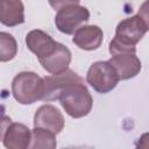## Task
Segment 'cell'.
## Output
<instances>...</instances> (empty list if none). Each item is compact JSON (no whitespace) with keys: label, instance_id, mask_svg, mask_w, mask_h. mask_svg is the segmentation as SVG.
<instances>
[{"label":"cell","instance_id":"obj_1","mask_svg":"<svg viewBox=\"0 0 149 149\" xmlns=\"http://www.w3.org/2000/svg\"><path fill=\"white\" fill-rule=\"evenodd\" d=\"M57 9L55 16V24L57 29L66 35L74 34L83 23L90 19V12L85 6H81L79 1H61L50 2Z\"/></svg>","mask_w":149,"mask_h":149},{"label":"cell","instance_id":"obj_2","mask_svg":"<svg viewBox=\"0 0 149 149\" xmlns=\"http://www.w3.org/2000/svg\"><path fill=\"white\" fill-rule=\"evenodd\" d=\"M12 93L22 105H30L43 97V78L31 71L17 73L12 81Z\"/></svg>","mask_w":149,"mask_h":149},{"label":"cell","instance_id":"obj_3","mask_svg":"<svg viewBox=\"0 0 149 149\" xmlns=\"http://www.w3.org/2000/svg\"><path fill=\"white\" fill-rule=\"evenodd\" d=\"M61 105L71 118L79 119L87 115L93 105V99L84 81L68 87L59 98Z\"/></svg>","mask_w":149,"mask_h":149},{"label":"cell","instance_id":"obj_4","mask_svg":"<svg viewBox=\"0 0 149 149\" xmlns=\"http://www.w3.org/2000/svg\"><path fill=\"white\" fill-rule=\"evenodd\" d=\"M119 77L114 68L107 61H98L93 63L86 74V81L98 93H108L115 88L119 83Z\"/></svg>","mask_w":149,"mask_h":149},{"label":"cell","instance_id":"obj_5","mask_svg":"<svg viewBox=\"0 0 149 149\" xmlns=\"http://www.w3.org/2000/svg\"><path fill=\"white\" fill-rule=\"evenodd\" d=\"M84 81L74 71L68 70L61 74H51L43 78V101L59 100L62 93L73 84Z\"/></svg>","mask_w":149,"mask_h":149},{"label":"cell","instance_id":"obj_6","mask_svg":"<svg viewBox=\"0 0 149 149\" xmlns=\"http://www.w3.org/2000/svg\"><path fill=\"white\" fill-rule=\"evenodd\" d=\"M147 33V27L139 15L127 17L119 22L115 29V38L123 44L135 47Z\"/></svg>","mask_w":149,"mask_h":149},{"label":"cell","instance_id":"obj_7","mask_svg":"<svg viewBox=\"0 0 149 149\" xmlns=\"http://www.w3.org/2000/svg\"><path fill=\"white\" fill-rule=\"evenodd\" d=\"M31 140V130L23 123L9 122L3 125L2 143L7 149H27Z\"/></svg>","mask_w":149,"mask_h":149},{"label":"cell","instance_id":"obj_8","mask_svg":"<svg viewBox=\"0 0 149 149\" xmlns=\"http://www.w3.org/2000/svg\"><path fill=\"white\" fill-rule=\"evenodd\" d=\"M34 127L44 128L58 134L64 128V118L59 109L52 105H42L34 115Z\"/></svg>","mask_w":149,"mask_h":149},{"label":"cell","instance_id":"obj_9","mask_svg":"<svg viewBox=\"0 0 149 149\" xmlns=\"http://www.w3.org/2000/svg\"><path fill=\"white\" fill-rule=\"evenodd\" d=\"M27 48L37 56L38 61L50 56L58 47V42H56L50 35L40 29H34L29 31L26 36Z\"/></svg>","mask_w":149,"mask_h":149},{"label":"cell","instance_id":"obj_10","mask_svg":"<svg viewBox=\"0 0 149 149\" xmlns=\"http://www.w3.org/2000/svg\"><path fill=\"white\" fill-rule=\"evenodd\" d=\"M109 64L114 68L120 80H127L137 76L141 71L142 64L136 54H119L112 56L108 61Z\"/></svg>","mask_w":149,"mask_h":149},{"label":"cell","instance_id":"obj_11","mask_svg":"<svg viewBox=\"0 0 149 149\" xmlns=\"http://www.w3.org/2000/svg\"><path fill=\"white\" fill-rule=\"evenodd\" d=\"M71 58H72V55L69 48L59 43L57 49L50 56L43 59H40V64L47 72L51 74H61L69 70Z\"/></svg>","mask_w":149,"mask_h":149},{"label":"cell","instance_id":"obj_12","mask_svg":"<svg viewBox=\"0 0 149 149\" xmlns=\"http://www.w3.org/2000/svg\"><path fill=\"white\" fill-rule=\"evenodd\" d=\"M104 40V33L101 28L94 24L81 26L72 37V42L83 50H97Z\"/></svg>","mask_w":149,"mask_h":149},{"label":"cell","instance_id":"obj_13","mask_svg":"<svg viewBox=\"0 0 149 149\" xmlns=\"http://www.w3.org/2000/svg\"><path fill=\"white\" fill-rule=\"evenodd\" d=\"M0 22L7 27L19 26L24 22V7L19 0H2L0 8Z\"/></svg>","mask_w":149,"mask_h":149},{"label":"cell","instance_id":"obj_14","mask_svg":"<svg viewBox=\"0 0 149 149\" xmlns=\"http://www.w3.org/2000/svg\"><path fill=\"white\" fill-rule=\"evenodd\" d=\"M56 134L52 132L34 127L31 130V140L27 149H56Z\"/></svg>","mask_w":149,"mask_h":149},{"label":"cell","instance_id":"obj_15","mask_svg":"<svg viewBox=\"0 0 149 149\" xmlns=\"http://www.w3.org/2000/svg\"><path fill=\"white\" fill-rule=\"evenodd\" d=\"M17 52V43L13 35L1 31L0 33V61L2 63L12 61Z\"/></svg>","mask_w":149,"mask_h":149},{"label":"cell","instance_id":"obj_16","mask_svg":"<svg viewBox=\"0 0 149 149\" xmlns=\"http://www.w3.org/2000/svg\"><path fill=\"white\" fill-rule=\"evenodd\" d=\"M108 51L112 56L119 55V54H126V52H130V54H136V48L132 47V45H127L121 43L120 41H118L115 37L109 42L108 45Z\"/></svg>","mask_w":149,"mask_h":149},{"label":"cell","instance_id":"obj_17","mask_svg":"<svg viewBox=\"0 0 149 149\" xmlns=\"http://www.w3.org/2000/svg\"><path fill=\"white\" fill-rule=\"evenodd\" d=\"M137 15L142 19V21L144 22L146 27H147V30H149V0L144 1L141 6H140V9H139V13Z\"/></svg>","mask_w":149,"mask_h":149},{"label":"cell","instance_id":"obj_18","mask_svg":"<svg viewBox=\"0 0 149 149\" xmlns=\"http://www.w3.org/2000/svg\"><path fill=\"white\" fill-rule=\"evenodd\" d=\"M135 149H149V133H144L136 142Z\"/></svg>","mask_w":149,"mask_h":149}]
</instances>
